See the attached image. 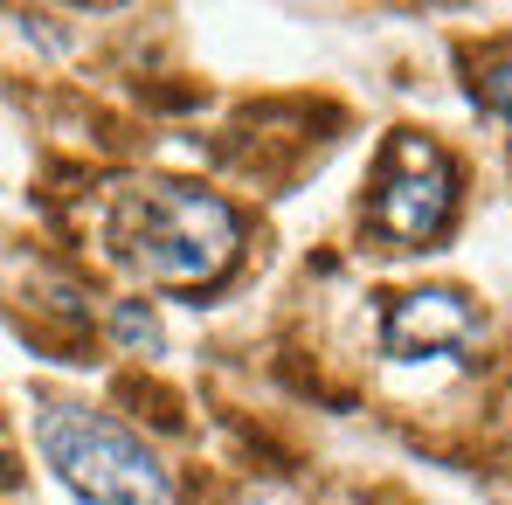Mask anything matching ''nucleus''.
<instances>
[{
    "label": "nucleus",
    "instance_id": "nucleus-1",
    "mask_svg": "<svg viewBox=\"0 0 512 505\" xmlns=\"http://www.w3.org/2000/svg\"><path fill=\"white\" fill-rule=\"evenodd\" d=\"M104 243L153 291H215L243 256V222L222 194L194 180H146L118 194Z\"/></svg>",
    "mask_w": 512,
    "mask_h": 505
},
{
    "label": "nucleus",
    "instance_id": "nucleus-2",
    "mask_svg": "<svg viewBox=\"0 0 512 505\" xmlns=\"http://www.w3.org/2000/svg\"><path fill=\"white\" fill-rule=\"evenodd\" d=\"M35 436H42L49 471H56L84 505H180L173 471L118 416H104V409L42 402Z\"/></svg>",
    "mask_w": 512,
    "mask_h": 505
},
{
    "label": "nucleus",
    "instance_id": "nucleus-3",
    "mask_svg": "<svg viewBox=\"0 0 512 505\" xmlns=\"http://www.w3.org/2000/svg\"><path fill=\"white\" fill-rule=\"evenodd\" d=\"M367 229L388 243V250H423L450 229V208H457V167L450 153L423 139V132H395L381 167H374V187H367Z\"/></svg>",
    "mask_w": 512,
    "mask_h": 505
},
{
    "label": "nucleus",
    "instance_id": "nucleus-4",
    "mask_svg": "<svg viewBox=\"0 0 512 505\" xmlns=\"http://www.w3.org/2000/svg\"><path fill=\"white\" fill-rule=\"evenodd\" d=\"M478 339V312L464 291H409L388 305V326H381V346L388 360H429V353H464Z\"/></svg>",
    "mask_w": 512,
    "mask_h": 505
},
{
    "label": "nucleus",
    "instance_id": "nucleus-5",
    "mask_svg": "<svg viewBox=\"0 0 512 505\" xmlns=\"http://www.w3.org/2000/svg\"><path fill=\"white\" fill-rule=\"evenodd\" d=\"M478 97H485V111H492V118H499V125L512 132V56H499V63L485 70V84H478Z\"/></svg>",
    "mask_w": 512,
    "mask_h": 505
},
{
    "label": "nucleus",
    "instance_id": "nucleus-6",
    "mask_svg": "<svg viewBox=\"0 0 512 505\" xmlns=\"http://www.w3.org/2000/svg\"><path fill=\"white\" fill-rule=\"evenodd\" d=\"M118 339H125V346L160 353V326H153V312H146V305H118Z\"/></svg>",
    "mask_w": 512,
    "mask_h": 505
},
{
    "label": "nucleus",
    "instance_id": "nucleus-7",
    "mask_svg": "<svg viewBox=\"0 0 512 505\" xmlns=\"http://www.w3.org/2000/svg\"><path fill=\"white\" fill-rule=\"evenodd\" d=\"M0 464H7V450H0Z\"/></svg>",
    "mask_w": 512,
    "mask_h": 505
}]
</instances>
